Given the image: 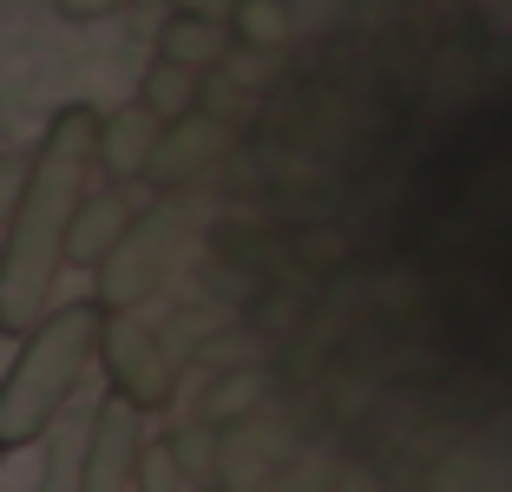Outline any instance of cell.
<instances>
[{
  "mask_svg": "<svg viewBox=\"0 0 512 492\" xmlns=\"http://www.w3.org/2000/svg\"><path fill=\"white\" fill-rule=\"evenodd\" d=\"M92 145H99V105L73 99L46 119L40 145L27 151V191L0 230V335H27L53 309V283L66 269V224L92 191Z\"/></svg>",
  "mask_w": 512,
  "mask_h": 492,
  "instance_id": "6da1fadb",
  "label": "cell"
},
{
  "mask_svg": "<svg viewBox=\"0 0 512 492\" xmlns=\"http://www.w3.org/2000/svg\"><path fill=\"white\" fill-rule=\"evenodd\" d=\"M99 328H106V309L86 296V302H53L20 335L14 368L0 374V453H20L53 433L60 407L79 394V381L99 361Z\"/></svg>",
  "mask_w": 512,
  "mask_h": 492,
  "instance_id": "7a4b0ae2",
  "label": "cell"
},
{
  "mask_svg": "<svg viewBox=\"0 0 512 492\" xmlns=\"http://www.w3.org/2000/svg\"><path fill=\"white\" fill-rule=\"evenodd\" d=\"M178 250H184V204L178 197H158V204L138 210L132 224H125V237L92 263V302L106 315H125V309H138V302H151L165 289Z\"/></svg>",
  "mask_w": 512,
  "mask_h": 492,
  "instance_id": "3957f363",
  "label": "cell"
},
{
  "mask_svg": "<svg viewBox=\"0 0 512 492\" xmlns=\"http://www.w3.org/2000/svg\"><path fill=\"white\" fill-rule=\"evenodd\" d=\"M99 368H106L112 394H125L138 414H158V407L178 401V361L158 342V328H145L132 309L106 315V328H99Z\"/></svg>",
  "mask_w": 512,
  "mask_h": 492,
  "instance_id": "277c9868",
  "label": "cell"
},
{
  "mask_svg": "<svg viewBox=\"0 0 512 492\" xmlns=\"http://www.w3.org/2000/svg\"><path fill=\"white\" fill-rule=\"evenodd\" d=\"M230 151H237V125H230L224 112H211V105H197L184 119L158 125V145H151V164H145L138 184H151L158 197H178V191H191L197 178H211Z\"/></svg>",
  "mask_w": 512,
  "mask_h": 492,
  "instance_id": "5b68a950",
  "label": "cell"
},
{
  "mask_svg": "<svg viewBox=\"0 0 512 492\" xmlns=\"http://www.w3.org/2000/svg\"><path fill=\"white\" fill-rule=\"evenodd\" d=\"M145 447V414L125 394H106L86 427V453H79V492H132V460Z\"/></svg>",
  "mask_w": 512,
  "mask_h": 492,
  "instance_id": "8992f818",
  "label": "cell"
},
{
  "mask_svg": "<svg viewBox=\"0 0 512 492\" xmlns=\"http://www.w3.org/2000/svg\"><path fill=\"white\" fill-rule=\"evenodd\" d=\"M158 125L145 105H119V112H99V145H92V171L106 184H138L151 164V145H158Z\"/></svg>",
  "mask_w": 512,
  "mask_h": 492,
  "instance_id": "52a82bcc",
  "label": "cell"
},
{
  "mask_svg": "<svg viewBox=\"0 0 512 492\" xmlns=\"http://www.w3.org/2000/svg\"><path fill=\"white\" fill-rule=\"evenodd\" d=\"M138 217V204L125 197V184H106V191H86L73 210V224H66V263L92 269L112 243L125 237V224Z\"/></svg>",
  "mask_w": 512,
  "mask_h": 492,
  "instance_id": "ba28073f",
  "label": "cell"
},
{
  "mask_svg": "<svg viewBox=\"0 0 512 492\" xmlns=\"http://www.w3.org/2000/svg\"><path fill=\"white\" fill-rule=\"evenodd\" d=\"M158 53L178 66H197V73H217L230 60V27L217 14H178L171 7L165 27H158Z\"/></svg>",
  "mask_w": 512,
  "mask_h": 492,
  "instance_id": "9c48e42d",
  "label": "cell"
},
{
  "mask_svg": "<svg viewBox=\"0 0 512 492\" xmlns=\"http://www.w3.org/2000/svg\"><path fill=\"white\" fill-rule=\"evenodd\" d=\"M204 79L211 73H197V66H178V60H158L145 66V79H138V105H145L151 119H184V112H197L204 105Z\"/></svg>",
  "mask_w": 512,
  "mask_h": 492,
  "instance_id": "30bf717a",
  "label": "cell"
},
{
  "mask_svg": "<svg viewBox=\"0 0 512 492\" xmlns=\"http://www.w3.org/2000/svg\"><path fill=\"white\" fill-rule=\"evenodd\" d=\"M171 460H178L191 492H217V479H224V427H211V420L178 427L171 433Z\"/></svg>",
  "mask_w": 512,
  "mask_h": 492,
  "instance_id": "8fae6325",
  "label": "cell"
},
{
  "mask_svg": "<svg viewBox=\"0 0 512 492\" xmlns=\"http://www.w3.org/2000/svg\"><path fill=\"white\" fill-rule=\"evenodd\" d=\"M230 46H250V53H276V46H289V33H296V20H289V0H230Z\"/></svg>",
  "mask_w": 512,
  "mask_h": 492,
  "instance_id": "7c38bea8",
  "label": "cell"
},
{
  "mask_svg": "<svg viewBox=\"0 0 512 492\" xmlns=\"http://www.w3.org/2000/svg\"><path fill=\"white\" fill-rule=\"evenodd\" d=\"M263 394H270V381H263L256 368H243V374H224V381H217V388L204 394V414H197V420H211V427H230V420H250Z\"/></svg>",
  "mask_w": 512,
  "mask_h": 492,
  "instance_id": "4fadbf2b",
  "label": "cell"
},
{
  "mask_svg": "<svg viewBox=\"0 0 512 492\" xmlns=\"http://www.w3.org/2000/svg\"><path fill=\"white\" fill-rule=\"evenodd\" d=\"M132 492H191L178 473V460H171V440H145L132 460Z\"/></svg>",
  "mask_w": 512,
  "mask_h": 492,
  "instance_id": "5bb4252c",
  "label": "cell"
},
{
  "mask_svg": "<svg viewBox=\"0 0 512 492\" xmlns=\"http://www.w3.org/2000/svg\"><path fill=\"white\" fill-rule=\"evenodd\" d=\"M20 191H27V151H7V158H0V224H7V210L20 204Z\"/></svg>",
  "mask_w": 512,
  "mask_h": 492,
  "instance_id": "9a60e30c",
  "label": "cell"
},
{
  "mask_svg": "<svg viewBox=\"0 0 512 492\" xmlns=\"http://www.w3.org/2000/svg\"><path fill=\"white\" fill-rule=\"evenodd\" d=\"M125 7H138V0H53V14L60 20H112V14H125Z\"/></svg>",
  "mask_w": 512,
  "mask_h": 492,
  "instance_id": "2e32d148",
  "label": "cell"
},
{
  "mask_svg": "<svg viewBox=\"0 0 512 492\" xmlns=\"http://www.w3.org/2000/svg\"><path fill=\"white\" fill-rule=\"evenodd\" d=\"M171 7H178V14H217V20L230 14V0H171Z\"/></svg>",
  "mask_w": 512,
  "mask_h": 492,
  "instance_id": "e0dca14e",
  "label": "cell"
},
{
  "mask_svg": "<svg viewBox=\"0 0 512 492\" xmlns=\"http://www.w3.org/2000/svg\"><path fill=\"white\" fill-rule=\"evenodd\" d=\"M0 460H7V453H0Z\"/></svg>",
  "mask_w": 512,
  "mask_h": 492,
  "instance_id": "ac0fdd59",
  "label": "cell"
}]
</instances>
